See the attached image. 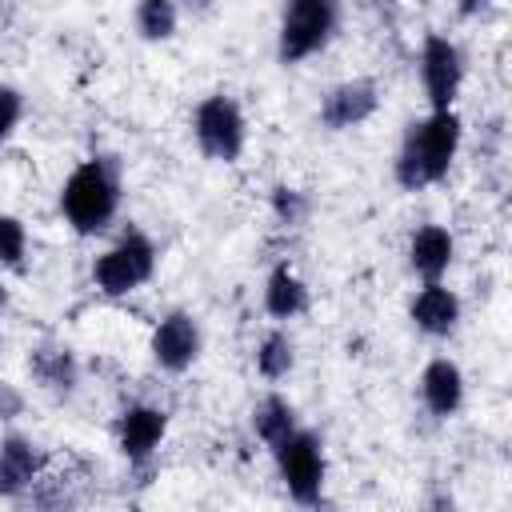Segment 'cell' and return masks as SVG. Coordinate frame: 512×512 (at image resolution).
Here are the masks:
<instances>
[{
	"mask_svg": "<svg viewBox=\"0 0 512 512\" xmlns=\"http://www.w3.org/2000/svg\"><path fill=\"white\" fill-rule=\"evenodd\" d=\"M464 144V120L456 108H428L408 120L392 156V180L400 192H424L448 180Z\"/></svg>",
	"mask_w": 512,
	"mask_h": 512,
	"instance_id": "6da1fadb",
	"label": "cell"
},
{
	"mask_svg": "<svg viewBox=\"0 0 512 512\" xmlns=\"http://www.w3.org/2000/svg\"><path fill=\"white\" fill-rule=\"evenodd\" d=\"M124 204V164L112 152L84 156L60 184V216L76 236H104Z\"/></svg>",
	"mask_w": 512,
	"mask_h": 512,
	"instance_id": "7a4b0ae2",
	"label": "cell"
},
{
	"mask_svg": "<svg viewBox=\"0 0 512 512\" xmlns=\"http://www.w3.org/2000/svg\"><path fill=\"white\" fill-rule=\"evenodd\" d=\"M344 20L340 0H284L276 20V60L284 68H296L312 56H320Z\"/></svg>",
	"mask_w": 512,
	"mask_h": 512,
	"instance_id": "3957f363",
	"label": "cell"
},
{
	"mask_svg": "<svg viewBox=\"0 0 512 512\" xmlns=\"http://www.w3.org/2000/svg\"><path fill=\"white\" fill-rule=\"evenodd\" d=\"M156 264H160L156 240L144 228L128 224L104 252H96V260H92V288L100 296H108V300H124V296L140 292L144 284H152Z\"/></svg>",
	"mask_w": 512,
	"mask_h": 512,
	"instance_id": "277c9868",
	"label": "cell"
},
{
	"mask_svg": "<svg viewBox=\"0 0 512 512\" xmlns=\"http://www.w3.org/2000/svg\"><path fill=\"white\" fill-rule=\"evenodd\" d=\"M272 460H276V476L288 492L292 504L300 508H320L324 504V484H328V452H324V440L320 432L312 428H292L276 448H272Z\"/></svg>",
	"mask_w": 512,
	"mask_h": 512,
	"instance_id": "5b68a950",
	"label": "cell"
},
{
	"mask_svg": "<svg viewBox=\"0 0 512 512\" xmlns=\"http://www.w3.org/2000/svg\"><path fill=\"white\" fill-rule=\"evenodd\" d=\"M188 128H192L196 152L212 164H236L248 148V116H244L240 100L228 92H208L192 108Z\"/></svg>",
	"mask_w": 512,
	"mask_h": 512,
	"instance_id": "8992f818",
	"label": "cell"
},
{
	"mask_svg": "<svg viewBox=\"0 0 512 512\" xmlns=\"http://www.w3.org/2000/svg\"><path fill=\"white\" fill-rule=\"evenodd\" d=\"M416 72H420V88L428 108H456L460 88H464V52L452 36L444 32H428L420 40V56H416Z\"/></svg>",
	"mask_w": 512,
	"mask_h": 512,
	"instance_id": "52a82bcc",
	"label": "cell"
},
{
	"mask_svg": "<svg viewBox=\"0 0 512 512\" xmlns=\"http://www.w3.org/2000/svg\"><path fill=\"white\" fill-rule=\"evenodd\" d=\"M204 352V328L188 308H168L148 336V356L160 372L168 376H184L188 368H196Z\"/></svg>",
	"mask_w": 512,
	"mask_h": 512,
	"instance_id": "ba28073f",
	"label": "cell"
},
{
	"mask_svg": "<svg viewBox=\"0 0 512 512\" xmlns=\"http://www.w3.org/2000/svg\"><path fill=\"white\" fill-rule=\"evenodd\" d=\"M168 436V412L160 404H124L116 412V424H112V440L120 448V456L128 460V468H140L148 472L156 464V452Z\"/></svg>",
	"mask_w": 512,
	"mask_h": 512,
	"instance_id": "9c48e42d",
	"label": "cell"
},
{
	"mask_svg": "<svg viewBox=\"0 0 512 512\" xmlns=\"http://www.w3.org/2000/svg\"><path fill=\"white\" fill-rule=\"evenodd\" d=\"M380 112V84L372 76H348L336 80L320 104H316V124L324 132H352L360 124H368Z\"/></svg>",
	"mask_w": 512,
	"mask_h": 512,
	"instance_id": "30bf717a",
	"label": "cell"
},
{
	"mask_svg": "<svg viewBox=\"0 0 512 512\" xmlns=\"http://www.w3.org/2000/svg\"><path fill=\"white\" fill-rule=\"evenodd\" d=\"M460 320H464V300L444 280H424L412 292V300H408V324L424 340H448V336H456Z\"/></svg>",
	"mask_w": 512,
	"mask_h": 512,
	"instance_id": "8fae6325",
	"label": "cell"
},
{
	"mask_svg": "<svg viewBox=\"0 0 512 512\" xmlns=\"http://www.w3.org/2000/svg\"><path fill=\"white\" fill-rule=\"evenodd\" d=\"M44 472H48V452L28 432L0 436V500H24Z\"/></svg>",
	"mask_w": 512,
	"mask_h": 512,
	"instance_id": "7c38bea8",
	"label": "cell"
},
{
	"mask_svg": "<svg viewBox=\"0 0 512 512\" xmlns=\"http://www.w3.org/2000/svg\"><path fill=\"white\" fill-rule=\"evenodd\" d=\"M416 392H420V404L432 420H452L464 400H468V380H464V368L452 360V356H432L424 368H420V380H416Z\"/></svg>",
	"mask_w": 512,
	"mask_h": 512,
	"instance_id": "4fadbf2b",
	"label": "cell"
},
{
	"mask_svg": "<svg viewBox=\"0 0 512 512\" xmlns=\"http://www.w3.org/2000/svg\"><path fill=\"white\" fill-rule=\"evenodd\" d=\"M404 264L420 284L424 280H444L456 264V236L436 220L416 224L408 232V244H404Z\"/></svg>",
	"mask_w": 512,
	"mask_h": 512,
	"instance_id": "5bb4252c",
	"label": "cell"
},
{
	"mask_svg": "<svg viewBox=\"0 0 512 512\" xmlns=\"http://www.w3.org/2000/svg\"><path fill=\"white\" fill-rule=\"evenodd\" d=\"M28 376L40 392L56 396V400H68L76 396L80 388V360L68 344H56V340H44L36 348H28Z\"/></svg>",
	"mask_w": 512,
	"mask_h": 512,
	"instance_id": "9a60e30c",
	"label": "cell"
},
{
	"mask_svg": "<svg viewBox=\"0 0 512 512\" xmlns=\"http://www.w3.org/2000/svg\"><path fill=\"white\" fill-rule=\"evenodd\" d=\"M260 304L264 312L276 320V324H288V320H300L308 308H312V288L308 280L288 264H272L268 276H264V292H260Z\"/></svg>",
	"mask_w": 512,
	"mask_h": 512,
	"instance_id": "2e32d148",
	"label": "cell"
},
{
	"mask_svg": "<svg viewBox=\"0 0 512 512\" xmlns=\"http://www.w3.org/2000/svg\"><path fill=\"white\" fill-rule=\"evenodd\" d=\"M248 424H252V436L272 452L292 428H300V412H296V404H292L284 392H264V396L252 404Z\"/></svg>",
	"mask_w": 512,
	"mask_h": 512,
	"instance_id": "e0dca14e",
	"label": "cell"
},
{
	"mask_svg": "<svg viewBox=\"0 0 512 512\" xmlns=\"http://www.w3.org/2000/svg\"><path fill=\"white\" fill-rule=\"evenodd\" d=\"M252 364H256V376L268 380V384H280L292 376L296 368V340L284 324L268 328L260 340H256V352H252Z\"/></svg>",
	"mask_w": 512,
	"mask_h": 512,
	"instance_id": "ac0fdd59",
	"label": "cell"
},
{
	"mask_svg": "<svg viewBox=\"0 0 512 512\" xmlns=\"http://www.w3.org/2000/svg\"><path fill=\"white\" fill-rule=\"evenodd\" d=\"M180 4L176 0H136L132 4V28L144 44H168L180 32Z\"/></svg>",
	"mask_w": 512,
	"mask_h": 512,
	"instance_id": "d6986e66",
	"label": "cell"
},
{
	"mask_svg": "<svg viewBox=\"0 0 512 512\" xmlns=\"http://www.w3.org/2000/svg\"><path fill=\"white\" fill-rule=\"evenodd\" d=\"M268 208H272V220L284 228H304L312 220V196L296 184H276L268 192Z\"/></svg>",
	"mask_w": 512,
	"mask_h": 512,
	"instance_id": "ffe728a7",
	"label": "cell"
},
{
	"mask_svg": "<svg viewBox=\"0 0 512 512\" xmlns=\"http://www.w3.org/2000/svg\"><path fill=\"white\" fill-rule=\"evenodd\" d=\"M28 264V224L12 212H0V268L24 272Z\"/></svg>",
	"mask_w": 512,
	"mask_h": 512,
	"instance_id": "44dd1931",
	"label": "cell"
},
{
	"mask_svg": "<svg viewBox=\"0 0 512 512\" xmlns=\"http://www.w3.org/2000/svg\"><path fill=\"white\" fill-rule=\"evenodd\" d=\"M24 108H28L24 92H20L16 84L0 80V144H4V140H12V132H16V128H20V120H24Z\"/></svg>",
	"mask_w": 512,
	"mask_h": 512,
	"instance_id": "7402d4cb",
	"label": "cell"
},
{
	"mask_svg": "<svg viewBox=\"0 0 512 512\" xmlns=\"http://www.w3.org/2000/svg\"><path fill=\"white\" fill-rule=\"evenodd\" d=\"M24 392L12 384V380H0V424H12L24 416Z\"/></svg>",
	"mask_w": 512,
	"mask_h": 512,
	"instance_id": "603a6c76",
	"label": "cell"
},
{
	"mask_svg": "<svg viewBox=\"0 0 512 512\" xmlns=\"http://www.w3.org/2000/svg\"><path fill=\"white\" fill-rule=\"evenodd\" d=\"M492 4H496V0H456V16H464V20H476V16H484Z\"/></svg>",
	"mask_w": 512,
	"mask_h": 512,
	"instance_id": "cb8c5ba5",
	"label": "cell"
},
{
	"mask_svg": "<svg viewBox=\"0 0 512 512\" xmlns=\"http://www.w3.org/2000/svg\"><path fill=\"white\" fill-rule=\"evenodd\" d=\"M180 4V12H188V16H208L220 0H176Z\"/></svg>",
	"mask_w": 512,
	"mask_h": 512,
	"instance_id": "d4e9b609",
	"label": "cell"
},
{
	"mask_svg": "<svg viewBox=\"0 0 512 512\" xmlns=\"http://www.w3.org/2000/svg\"><path fill=\"white\" fill-rule=\"evenodd\" d=\"M8 308V288H4V280H0V312Z\"/></svg>",
	"mask_w": 512,
	"mask_h": 512,
	"instance_id": "484cf974",
	"label": "cell"
},
{
	"mask_svg": "<svg viewBox=\"0 0 512 512\" xmlns=\"http://www.w3.org/2000/svg\"><path fill=\"white\" fill-rule=\"evenodd\" d=\"M0 4H4V0H0Z\"/></svg>",
	"mask_w": 512,
	"mask_h": 512,
	"instance_id": "4316f807",
	"label": "cell"
}]
</instances>
